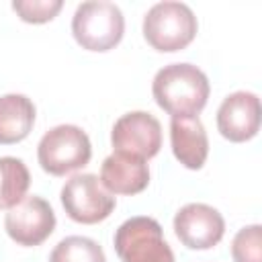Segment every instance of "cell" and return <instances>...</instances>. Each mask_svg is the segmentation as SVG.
Instances as JSON below:
<instances>
[{
	"label": "cell",
	"instance_id": "8",
	"mask_svg": "<svg viewBox=\"0 0 262 262\" xmlns=\"http://www.w3.org/2000/svg\"><path fill=\"white\" fill-rule=\"evenodd\" d=\"M6 233L18 246H39L55 229V213L51 205L41 196H25L4 219Z\"/></svg>",
	"mask_w": 262,
	"mask_h": 262
},
{
	"label": "cell",
	"instance_id": "16",
	"mask_svg": "<svg viewBox=\"0 0 262 262\" xmlns=\"http://www.w3.org/2000/svg\"><path fill=\"white\" fill-rule=\"evenodd\" d=\"M233 262H262V227L248 225L239 229L231 242Z\"/></svg>",
	"mask_w": 262,
	"mask_h": 262
},
{
	"label": "cell",
	"instance_id": "13",
	"mask_svg": "<svg viewBox=\"0 0 262 262\" xmlns=\"http://www.w3.org/2000/svg\"><path fill=\"white\" fill-rule=\"evenodd\" d=\"M35 123V104L25 94L0 96V143L23 141Z\"/></svg>",
	"mask_w": 262,
	"mask_h": 262
},
{
	"label": "cell",
	"instance_id": "17",
	"mask_svg": "<svg viewBox=\"0 0 262 262\" xmlns=\"http://www.w3.org/2000/svg\"><path fill=\"white\" fill-rule=\"evenodd\" d=\"M61 6H63L61 0H14L12 2V8L25 23H47L61 10Z\"/></svg>",
	"mask_w": 262,
	"mask_h": 262
},
{
	"label": "cell",
	"instance_id": "4",
	"mask_svg": "<svg viewBox=\"0 0 262 262\" xmlns=\"http://www.w3.org/2000/svg\"><path fill=\"white\" fill-rule=\"evenodd\" d=\"M90 158V139L78 125H57L49 129L37 145V160L51 176H66L78 168H84Z\"/></svg>",
	"mask_w": 262,
	"mask_h": 262
},
{
	"label": "cell",
	"instance_id": "7",
	"mask_svg": "<svg viewBox=\"0 0 262 262\" xmlns=\"http://www.w3.org/2000/svg\"><path fill=\"white\" fill-rule=\"evenodd\" d=\"M111 143L115 151L149 160L162 147V125L151 113L145 111L125 113L113 125Z\"/></svg>",
	"mask_w": 262,
	"mask_h": 262
},
{
	"label": "cell",
	"instance_id": "2",
	"mask_svg": "<svg viewBox=\"0 0 262 262\" xmlns=\"http://www.w3.org/2000/svg\"><path fill=\"white\" fill-rule=\"evenodd\" d=\"M125 18L121 8L108 0H88L78 4L72 16L74 39L88 51H108L121 39Z\"/></svg>",
	"mask_w": 262,
	"mask_h": 262
},
{
	"label": "cell",
	"instance_id": "5",
	"mask_svg": "<svg viewBox=\"0 0 262 262\" xmlns=\"http://www.w3.org/2000/svg\"><path fill=\"white\" fill-rule=\"evenodd\" d=\"M115 252L123 262H174L162 225L151 217H131L115 231Z\"/></svg>",
	"mask_w": 262,
	"mask_h": 262
},
{
	"label": "cell",
	"instance_id": "12",
	"mask_svg": "<svg viewBox=\"0 0 262 262\" xmlns=\"http://www.w3.org/2000/svg\"><path fill=\"white\" fill-rule=\"evenodd\" d=\"M170 143H172V151L176 160L182 166L190 170L203 168L209 156V137L199 117L172 119L170 121Z\"/></svg>",
	"mask_w": 262,
	"mask_h": 262
},
{
	"label": "cell",
	"instance_id": "15",
	"mask_svg": "<svg viewBox=\"0 0 262 262\" xmlns=\"http://www.w3.org/2000/svg\"><path fill=\"white\" fill-rule=\"evenodd\" d=\"M49 262H106V256L94 239L68 235L53 248Z\"/></svg>",
	"mask_w": 262,
	"mask_h": 262
},
{
	"label": "cell",
	"instance_id": "1",
	"mask_svg": "<svg viewBox=\"0 0 262 262\" xmlns=\"http://www.w3.org/2000/svg\"><path fill=\"white\" fill-rule=\"evenodd\" d=\"M209 80L192 63H168L154 76L151 92L172 119H194L207 104Z\"/></svg>",
	"mask_w": 262,
	"mask_h": 262
},
{
	"label": "cell",
	"instance_id": "9",
	"mask_svg": "<svg viewBox=\"0 0 262 262\" xmlns=\"http://www.w3.org/2000/svg\"><path fill=\"white\" fill-rule=\"evenodd\" d=\"M176 237L190 250H209L217 246L225 233L221 213L205 203H188L174 215Z\"/></svg>",
	"mask_w": 262,
	"mask_h": 262
},
{
	"label": "cell",
	"instance_id": "3",
	"mask_svg": "<svg viewBox=\"0 0 262 262\" xmlns=\"http://www.w3.org/2000/svg\"><path fill=\"white\" fill-rule=\"evenodd\" d=\"M196 16L184 2H158L143 16V37L158 51L184 49L196 35Z\"/></svg>",
	"mask_w": 262,
	"mask_h": 262
},
{
	"label": "cell",
	"instance_id": "10",
	"mask_svg": "<svg viewBox=\"0 0 262 262\" xmlns=\"http://www.w3.org/2000/svg\"><path fill=\"white\" fill-rule=\"evenodd\" d=\"M219 133L235 143L252 139L260 129V100L254 92L237 90L223 98L217 111Z\"/></svg>",
	"mask_w": 262,
	"mask_h": 262
},
{
	"label": "cell",
	"instance_id": "6",
	"mask_svg": "<svg viewBox=\"0 0 262 262\" xmlns=\"http://www.w3.org/2000/svg\"><path fill=\"white\" fill-rule=\"evenodd\" d=\"M61 205L78 223L104 221L115 209V196L100 184L96 174H76L61 188Z\"/></svg>",
	"mask_w": 262,
	"mask_h": 262
},
{
	"label": "cell",
	"instance_id": "14",
	"mask_svg": "<svg viewBox=\"0 0 262 262\" xmlns=\"http://www.w3.org/2000/svg\"><path fill=\"white\" fill-rule=\"evenodd\" d=\"M31 184L29 168L23 160L4 156L0 158V209H12L27 196Z\"/></svg>",
	"mask_w": 262,
	"mask_h": 262
},
{
	"label": "cell",
	"instance_id": "11",
	"mask_svg": "<svg viewBox=\"0 0 262 262\" xmlns=\"http://www.w3.org/2000/svg\"><path fill=\"white\" fill-rule=\"evenodd\" d=\"M149 182V168L143 158L113 151L100 168V184L111 194H137Z\"/></svg>",
	"mask_w": 262,
	"mask_h": 262
}]
</instances>
